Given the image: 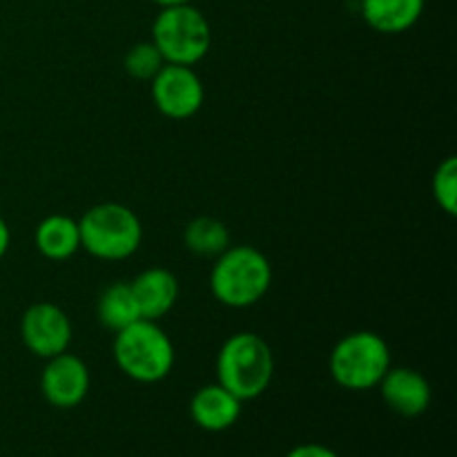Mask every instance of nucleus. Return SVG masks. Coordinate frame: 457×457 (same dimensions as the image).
Returning a JSON list of instances; mask_svg holds the SVG:
<instances>
[{
  "mask_svg": "<svg viewBox=\"0 0 457 457\" xmlns=\"http://www.w3.org/2000/svg\"><path fill=\"white\" fill-rule=\"evenodd\" d=\"M286 457H339L330 446L326 445H315V442H308V445H299L295 449H290Z\"/></svg>",
  "mask_w": 457,
  "mask_h": 457,
  "instance_id": "6ab92c4d",
  "label": "nucleus"
},
{
  "mask_svg": "<svg viewBox=\"0 0 457 457\" xmlns=\"http://www.w3.org/2000/svg\"><path fill=\"white\" fill-rule=\"evenodd\" d=\"M114 335V361L129 379L156 384L172 373L177 353L159 321L138 320Z\"/></svg>",
  "mask_w": 457,
  "mask_h": 457,
  "instance_id": "7ed1b4c3",
  "label": "nucleus"
},
{
  "mask_svg": "<svg viewBox=\"0 0 457 457\" xmlns=\"http://www.w3.org/2000/svg\"><path fill=\"white\" fill-rule=\"evenodd\" d=\"M159 7H174V4H190L192 0H152Z\"/></svg>",
  "mask_w": 457,
  "mask_h": 457,
  "instance_id": "412c9836",
  "label": "nucleus"
},
{
  "mask_svg": "<svg viewBox=\"0 0 457 457\" xmlns=\"http://www.w3.org/2000/svg\"><path fill=\"white\" fill-rule=\"evenodd\" d=\"M433 199L445 210L446 214L455 217L457 212V159L455 156H446L433 172L431 181Z\"/></svg>",
  "mask_w": 457,
  "mask_h": 457,
  "instance_id": "a211bd4d",
  "label": "nucleus"
},
{
  "mask_svg": "<svg viewBox=\"0 0 457 457\" xmlns=\"http://www.w3.org/2000/svg\"><path fill=\"white\" fill-rule=\"evenodd\" d=\"M34 241L45 259L67 262L80 250L79 221L65 214H49L36 226Z\"/></svg>",
  "mask_w": 457,
  "mask_h": 457,
  "instance_id": "4468645a",
  "label": "nucleus"
},
{
  "mask_svg": "<svg viewBox=\"0 0 457 457\" xmlns=\"http://www.w3.org/2000/svg\"><path fill=\"white\" fill-rule=\"evenodd\" d=\"M80 248L103 262H123L129 259L143 241L141 219L128 205L107 204L92 205L79 219Z\"/></svg>",
  "mask_w": 457,
  "mask_h": 457,
  "instance_id": "20e7f679",
  "label": "nucleus"
},
{
  "mask_svg": "<svg viewBox=\"0 0 457 457\" xmlns=\"http://www.w3.org/2000/svg\"><path fill=\"white\" fill-rule=\"evenodd\" d=\"M152 43L165 62L192 67L208 56L212 29L208 18L192 3L161 7L152 22Z\"/></svg>",
  "mask_w": 457,
  "mask_h": 457,
  "instance_id": "423d86ee",
  "label": "nucleus"
},
{
  "mask_svg": "<svg viewBox=\"0 0 457 457\" xmlns=\"http://www.w3.org/2000/svg\"><path fill=\"white\" fill-rule=\"evenodd\" d=\"M71 321L61 306L49 302H38L22 312L21 320V339L29 353L40 360H49L61 355L70 348Z\"/></svg>",
  "mask_w": 457,
  "mask_h": 457,
  "instance_id": "6e6552de",
  "label": "nucleus"
},
{
  "mask_svg": "<svg viewBox=\"0 0 457 457\" xmlns=\"http://www.w3.org/2000/svg\"><path fill=\"white\" fill-rule=\"evenodd\" d=\"M9 245H12V230H9L7 221H4L3 217H0V259L7 254Z\"/></svg>",
  "mask_w": 457,
  "mask_h": 457,
  "instance_id": "aec40b11",
  "label": "nucleus"
},
{
  "mask_svg": "<svg viewBox=\"0 0 457 457\" xmlns=\"http://www.w3.org/2000/svg\"><path fill=\"white\" fill-rule=\"evenodd\" d=\"M183 244L196 257L217 259L230 245V232L219 219L196 217L183 230Z\"/></svg>",
  "mask_w": 457,
  "mask_h": 457,
  "instance_id": "dca6fc26",
  "label": "nucleus"
},
{
  "mask_svg": "<svg viewBox=\"0 0 457 457\" xmlns=\"http://www.w3.org/2000/svg\"><path fill=\"white\" fill-rule=\"evenodd\" d=\"M241 406L244 402L237 400L219 382L205 384L192 395L190 418L204 431L221 433L235 427L237 420L241 418Z\"/></svg>",
  "mask_w": 457,
  "mask_h": 457,
  "instance_id": "9b49d317",
  "label": "nucleus"
},
{
  "mask_svg": "<svg viewBox=\"0 0 457 457\" xmlns=\"http://www.w3.org/2000/svg\"><path fill=\"white\" fill-rule=\"evenodd\" d=\"M388 369H391V348L386 339L373 330H355L344 335L330 351V378L346 391L361 393L378 388Z\"/></svg>",
  "mask_w": 457,
  "mask_h": 457,
  "instance_id": "39448f33",
  "label": "nucleus"
},
{
  "mask_svg": "<svg viewBox=\"0 0 457 457\" xmlns=\"http://www.w3.org/2000/svg\"><path fill=\"white\" fill-rule=\"evenodd\" d=\"M272 284V266L254 245H228L214 259L210 290L228 308H250L262 302Z\"/></svg>",
  "mask_w": 457,
  "mask_h": 457,
  "instance_id": "f257e3e1",
  "label": "nucleus"
},
{
  "mask_svg": "<svg viewBox=\"0 0 457 457\" xmlns=\"http://www.w3.org/2000/svg\"><path fill=\"white\" fill-rule=\"evenodd\" d=\"M45 361L47 364L40 373V393L45 400L56 409H76L83 404L92 384L87 364L67 351Z\"/></svg>",
  "mask_w": 457,
  "mask_h": 457,
  "instance_id": "1a4fd4ad",
  "label": "nucleus"
},
{
  "mask_svg": "<svg viewBox=\"0 0 457 457\" xmlns=\"http://www.w3.org/2000/svg\"><path fill=\"white\" fill-rule=\"evenodd\" d=\"M427 0H360L366 25L379 34H404L422 18Z\"/></svg>",
  "mask_w": 457,
  "mask_h": 457,
  "instance_id": "ddd939ff",
  "label": "nucleus"
},
{
  "mask_svg": "<svg viewBox=\"0 0 457 457\" xmlns=\"http://www.w3.org/2000/svg\"><path fill=\"white\" fill-rule=\"evenodd\" d=\"M141 320L159 321L168 315L179 299V281L168 268H147L129 281Z\"/></svg>",
  "mask_w": 457,
  "mask_h": 457,
  "instance_id": "f8f14e48",
  "label": "nucleus"
},
{
  "mask_svg": "<svg viewBox=\"0 0 457 457\" xmlns=\"http://www.w3.org/2000/svg\"><path fill=\"white\" fill-rule=\"evenodd\" d=\"M96 317L112 333H119L141 320L129 281H114L98 295Z\"/></svg>",
  "mask_w": 457,
  "mask_h": 457,
  "instance_id": "2eb2a0df",
  "label": "nucleus"
},
{
  "mask_svg": "<svg viewBox=\"0 0 457 457\" xmlns=\"http://www.w3.org/2000/svg\"><path fill=\"white\" fill-rule=\"evenodd\" d=\"M152 101L156 110L172 120L192 119L201 110L205 98L204 83L192 67L165 62L159 74L150 80Z\"/></svg>",
  "mask_w": 457,
  "mask_h": 457,
  "instance_id": "0eeeda50",
  "label": "nucleus"
},
{
  "mask_svg": "<svg viewBox=\"0 0 457 457\" xmlns=\"http://www.w3.org/2000/svg\"><path fill=\"white\" fill-rule=\"evenodd\" d=\"M275 355L257 333H235L223 342L217 355V382L237 400H257L270 386Z\"/></svg>",
  "mask_w": 457,
  "mask_h": 457,
  "instance_id": "f03ea898",
  "label": "nucleus"
},
{
  "mask_svg": "<svg viewBox=\"0 0 457 457\" xmlns=\"http://www.w3.org/2000/svg\"><path fill=\"white\" fill-rule=\"evenodd\" d=\"M378 388L388 409L402 418H420L431 406V384L420 370L409 366H391Z\"/></svg>",
  "mask_w": 457,
  "mask_h": 457,
  "instance_id": "9d476101",
  "label": "nucleus"
},
{
  "mask_svg": "<svg viewBox=\"0 0 457 457\" xmlns=\"http://www.w3.org/2000/svg\"><path fill=\"white\" fill-rule=\"evenodd\" d=\"M123 65L132 79L152 80L159 74L161 67L165 65V58L161 56V52L152 40H145V43H137L128 49Z\"/></svg>",
  "mask_w": 457,
  "mask_h": 457,
  "instance_id": "f3484780",
  "label": "nucleus"
}]
</instances>
